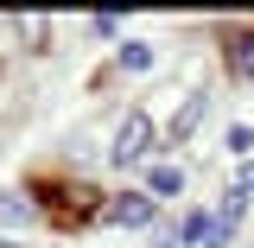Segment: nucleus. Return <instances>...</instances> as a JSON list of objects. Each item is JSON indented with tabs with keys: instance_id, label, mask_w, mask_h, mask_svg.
<instances>
[{
	"instance_id": "obj_1",
	"label": "nucleus",
	"mask_w": 254,
	"mask_h": 248,
	"mask_svg": "<svg viewBox=\"0 0 254 248\" xmlns=\"http://www.w3.org/2000/svg\"><path fill=\"white\" fill-rule=\"evenodd\" d=\"M146 147H153V121L133 108V115L115 127V159H121V165H133V159H146Z\"/></svg>"
},
{
	"instance_id": "obj_2",
	"label": "nucleus",
	"mask_w": 254,
	"mask_h": 248,
	"mask_svg": "<svg viewBox=\"0 0 254 248\" xmlns=\"http://www.w3.org/2000/svg\"><path fill=\"white\" fill-rule=\"evenodd\" d=\"M102 217L115 223V229H140V223H153V191H127V197H115Z\"/></svg>"
},
{
	"instance_id": "obj_3",
	"label": "nucleus",
	"mask_w": 254,
	"mask_h": 248,
	"mask_svg": "<svg viewBox=\"0 0 254 248\" xmlns=\"http://www.w3.org/2000/svg\"><path fill=\"white\" fill-rule=\"evenodd\" d=\"M146 191H153V197H185V165L159 159L153 172H146Z\"/></svg>"
},
{
	"instance_id": "obj_4",
	"label": "nucleus",
	"mask_w": 254,
	"mask_h": 248,
	"mask_svg": "<svg viewBox=\"0 0 254 248\" xmlns=\"http://www.w3.org/2000/svg\"><path fill=\"white\" fill-rule=\"evenodd\" d=\"M229 64H235L242 77H254V32H235V38H229Z\"/></svg>"
},
{
	"instance_id": "obj_5",
	"label": "nucleus",
	"mask_w": 254,
	"mask_h": 248,
	"mask_svg": "<svg viewBox=\"0 0 254 248\" xmlns=\"http://www.w3.org/2000/svg\"><path fill=\"white\" fill-rule=\"evenodd\" d=\"M203 108H210V95H190V102H185V115H178V121H172V140H185L190 127L203 121Z\"/></svg>"
},
{
	"instance_id": "obj_6",
	"label": "nucleus",
	"mask_w": 254,
	"mask_h": 248,
	"mask_svg": "<svg viewBox=\"0 0 254 248\" xmlns=\"http://www.w3.org/2000/svg\"><path fill=\"white\" fill-rule=\"evenodd\" d=\"M121 70H153V45H121Z\"/></svg>"
},
{
	"instance_id": "obj_7",
	"label": "nucleus",
	"mask_w": 254,
	"mask_h": 248,
	"mask_svg": "<svg viewBox=\"0 0 254 248\" xmlns=\"http://www.w3.org/2000/svg\"><path fill=\"white\" fill-rule=\"evenodd\" d=\"M248 147H254V127L235 121V127H229V153H248Z\"/></svg>"
},
{
	"instance_id": "obj_8",
	"label": "nucleus",
	"mask_w": 254,
	"mask_h": 248,
	"mask_svg": "<svg viewBox=\"0 0 254 248\" xmlns=\"http://www.w3.org/2000/svg\"><path fill=\"white\" fill-rule=\"evenodd\" d=\"M0 223H32V204H0Z\"/></svg>"
},
{
	"instance_id": "obj_9",
	"label": "nucleus",
	"mask_w": 254,
	"mask_h": 248,
	"mask_svg": "<svg viewBox=\"0 0 254 248\" xmlns=\"http://www.w3.org/2000/svg\"><path fill=\"white\" fill-rule=\"evenodd\" d=\"M242 185H248V191H254V165H248V172H242Z\"/></svg>"
}]
</instances>
